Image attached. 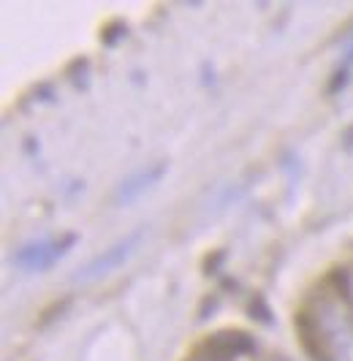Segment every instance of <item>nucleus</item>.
<instances>
[{
  "instance_id": "obj_1",
  "label": "nucleus",
  "mask_w": 353,
  "mask_h": 361,
  "mask_svg": "<svg viewBox=\"0 0 353 361\" xmlns=\"http://www.w3.org/2000/svg\"><path fill=\"white\" fill-rule=\"evenodd\" d=\"M293 326L307 361H353V256L307 288Z\"/></svg>"
},
{
  "instance_id": "obj_2",
  "label": "nucleus",
  "mask_w": 353,
  "mask_h": 361,
  "mask_svg": "<svg viewBox=\"0 0 353 361\" xmlns=\"http://www.w3.org/2000/svg\"><path fill=\"white\" fill-rule=\"evenodd\" d=\"M182 361H289L248 328H218L198 340Z\"/></svg>"
}]
</instances>
